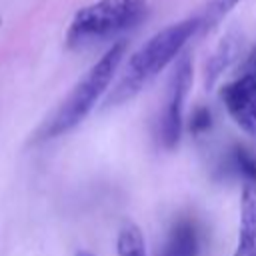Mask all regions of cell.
<instances>
[{"instance_id": "cell-13", "label": "cell", "mask_w": 256, "mask_h": 256, "mask_svg": "<svg viewBox=\"0 0 256 256\" xmlns=\"http://www.w3.org/2000/svg\"><path fill=\"white\" fill-rule=\"evenodd\" d=\"M74 256H94V254H92V252H88V250H78Z\"/></svg>"}, {"instance_id": "cell-8", "label": "cell", "mask_w": 256, "mask_h": 256, "mask_svg": "<svg viewBox=\"0 0 256 256\" xmlns=\"http://www.w3.org/2000/svg\"><path fill=\"white\" fill-rule=\"evenodd\" d=\"M202 234L192 218H178L168 230L166 242L158 256H200Z\"/></svg>"}, {"instance_id": "cell-6", "label": "cell", "mask_w": 256, "mask_h": 256, "mask_svg": "<svg viewBox=\"0 0 256 256\" xmlns=\"http://www.w3.org/2000/svg\"><path fill=\"white\" fill-rule=\"evenodd\" d=\"M232 256H256V180L242 182L238 238Z\"/></svg>"}, {"instance_id": "cell-3", "label": "cell", "mask_w": 256, "mask_h": 256, "mask_svg": "<svg viewBox=\"0 0 256 256\" xmlns=\"http://www.w3.org/2000/svg\"><path fill=\"white\" fill-rule=\"evenodd\" d=\"M148 14V0H96L76 10L66 28V46L84 48L138 26Z\"/></svg>"}, {"instance_id": "cell-11", "label": "cell", "mask_w": 256, "mask_h": 256, "mask_svg": "<svg viewBox=\"0 0 256 256\" xmlns=\"http://www.w3.org/2000/svg\"><path fill=\"white\" fill-rule=\"evenodd\" d=\"M240 0H210L206 6V14L202 16V28L204 30H214L222 18H226L238 4Z\"/></svg>"}, {"instance_id": "cell-7", "label": "cell", "mask_w": 256, "mask_h": 256, "mask_svg": "<svg viewBox=\"0 0 256 256\" xmlns=\"http://www.w3.org/2000/svg\"><path fill=\"white\" fill-rule=\"evenodd\" d=\"M242 52V34L238 30H230L212 50L210 58L204 64V86L206 90H210L222 74H226V70L240 58Z\"/></svg>"}, {"instance_id": "cell-2", "label": "cell", "mask_w": 256, "mask_h": 256, "mask_svg": "<svg viewBox=\"0 0 256 256\" xmlns=\"http://www.w3.org/2000/svg\"><path fill=\"white\" fill-rule=\"evenodd\" d=\"M124 54H126V42L124 40L114 42L88 68V72L74 84V88L68 92V96L54 110V114L42 124V128L36 134V140L44 142V140L58 138V136L74 130L80 122H84V118L94 110V106L100 102V98L108 92V88L124 60Z\"/></svg>"}, {"instance_id": "cell-1", "label": "cell", "mask_w": 256, "mask_h": 256, "mask_svg": "<svg viewBox=\"0 0 256 256\" xmlns=\"http://www.w3.org/2000/svg\"><path fill=\"white\" fill-rule=\"evenodd\" d=\"M198 28H202V18L194 16L168 24L156 34H152L138 50L130 54L118 74L116 84L110 88L104 106H120L138 96L162 70H166V66L180 58V52L184 50L188 40L198 32Z\"/></svg>"}, {"instance_id": "cell-14", "label": "cell", "mask_w": 256, "mask_h": 256, "mask_svg": "<svg viewBox=\"0 0 256 256\" xmlns=\"http://www.w3.org/2000/svg\"><path fill=\"white\" fill-rule=\"evenodd\" d=\"M0 26H2V18H0Z\"/></svg>"}, {"instance_id": "cell-5", "label": "cell", "mask_w": 256, "mask_h": 256, "mask_svg": "<svg viewBox=\"0 0 256 256\" xmlns=\"http://www.w3.org/2000/svg\"><path fill=\"white\" fill-rule=\"evenodd\" d=\"M192 72L194 68L190 56H180L170 74L160 116V142L166 150H174L180 142L184 128V104L192 88Z\"/></svg>"}, {"instance_id": "cell-9", "label": "cell", "mask_w": 256, "mask_h": 256, "mask_svg": "<svg viewBox=\"0 0 256 256\" xmlns=\"http://www.w3.org/2000/svg\"><path fill=\"white\" fill-rule=\"evenodd\" d=\"M116 256H146V240L142 228L132 222L124 220L116 234Z\"/></svg>"}, {"instance_id": "cell-4", "label": "cell", "mask_w": 256, "mask_h": 256, "mask_svg": "<svg viewBox=\"0 0 256 256\" xmlns=\"http://www.w3.org/2000/svg\"><path fill=\"white\" fill-rule=\"evenodd\" d=\"M220 102L230 120L248 136H256V46L246 54L236 78L220 86Z\"/></svg>"}, {"instance_id": "cell-10", "label": "cell", "mask_w": 256, "mask_h": 256, "mask_svg": "<svg viewBox=\"0 0 256 256\" xmlns=\"http://www.w3.org/2000/svg\"><path fill=\"white\" fill-rule=\"evenodd\" d=\"M224 170L232 172L242 182L256 180V154H252V150H248L246 146L236 144L228 150V156L224 160Z\"/></svg>"}, {"instance_id": "cell-12", "label": "cell", "mask_w": 256, "mask_h": 256, "mask_svg": "<svg viewBox=\"0 0 256 256\" xmlns=\"http://www.w3.org/2000/svg\"><path fill=\"white\" fill-rule=\"evenodd\" d=\"M212 128V110L208 106H196L188 120V130L192 136H202Z\"/></svg>"}]
</instances>
